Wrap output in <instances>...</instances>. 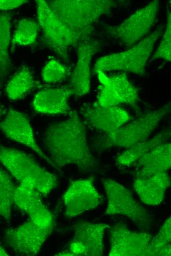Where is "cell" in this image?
<instances>
[{"label":"cell","mask_w":171,"mask_h":256,"mask_svg":"<svg viewBox=\"0 0 171 256\" xmlns=\"http://www.w3.org/2000/svg\"><path fill=\"white\" fill-rule=\"evenodd\" d=\"M111 226L105 223L83 222L76 226L69 251L59 256H101L104 252L105 231Z\"/></svg>","instance_id":"cell-12"},{"label":"cell","mask_w":171,"mask_h":256,"mask_svg":"<svg viewBox=\"0 0 171 256\" xmlns=\"http://www.w3.org/2000/svg\"><path fill=\"white\" fill-rule=\"evenodd\" d=\"M171 184L167 172L145 178H136L133 187L141 201L148 205L156 206L163 201Z\"/></svg>","instance_id":"cell-18"},{"label":"cell","mask_w":171,"mask_h":256,"mask_svg":"<svg viewBox=\"0 0 171 256\" xmlns=\"http://www.w3.org/2000/svg\"><path fill=\"white\" fill-rule=\"evenodd\" d=\"M93 179L77 180L72 182L63 196L64 215L72 218L96 208L102 197L94 186Z\"/></svg>","instance_id":"cell-13"},{"label":"cell","mask_w":171,"mask_h":256,"mask_svg":"<svg viewBox=\"0 0 171 256\" xmlns=\"http://www.w3.org/2000/svg\"><path fill=\"white\" fill-rule=\"evenodd\" d=\"M0 130L7 138L28 147L52 165L50 159L37 145L29 120L25 114L9 109L0 122Z\"/></svg>","instance_id":"cell-14"},{"label":"cell","mask_w":171,"mask_h":256,"mask_svg":"<svg viewBox=\"0 0 171 256\" xmlns=\"http://www.w3.org/2000/svg\"><path fill=\"white\" fill-rule=\"evenodd\" d=\"M162 59L168 62L171 61V15L170 9L167 10V23L164 33L157 50L150 59L151 62Z\"/></svg>","instance_id":"cell-27"},{"label":"cell","mask_w":171,"mask_h":256,"mask_svg":"<svg viewBox=\"0 0 171 256\" xmlns=\"http://www.w3.org/2000/svg\"><path fill=\"white\" fill-rule=\"evenodd\" d=\"M170 110L171 102H169L160 108L147 112L122 126L111 135L106 136L103 148H128L147 140Z\"/></svg>","instance_id":"cell-7"},{"label":"cell","mask_w":171,"mask_h":256,"mask_svg":"<svg viewBox=\"0 0 171 256\" xmlns=\"http://www.w3.org/2000/svg\"><path fill=\"white\" fill-rule=\"evenodd\" d=\"M101 83L94 104L101 107L118 106L126 104L136 107L139 100L138 89L132 85L124 73L107 76L95 72Z\"/></svg>","instance_id":"cell-10"},{"label":"cell","mask_w":171,"mask_h":256,"mask_svg":"<svg viewBox=\"0 0 171 256\" xmlns=\"http://www.w3.org/2000/svg\"><path fill=\"white\" fill-rule=\"evenodd\" d=\"M0 162L19 184L32 186L41 195L57 186V177L23 151L0 144Z\"/></svg>","instance_id":"cell-4"},{"label":"cell","mask_w":171,"mask_h":256,"mask_svg":"<svg viewBox=\"0 0 171 256\" xmlns=\"http://www.w3.org/2000/svg\"><path fill=\"white\" fill-rule=\"evenodd\" d=\"M163 32L164 28L160 26L129 49L98 59L93 71L122 70L142 75L154 45Z\"/></svg>","instance_id":"cell-5"},{"label":"cell","mask_w":171,"mask_h":256,"mask_svg":"<svg viewBox=\"0 0 171 256\" xmlns=\"http://www.w3.org/2000/svg\"><path fill=\"white\" fill-rule=\"evenodd\" d=\"M0 256H9L8 253L6 252V251L5 250V249L0 245Z\"/></svg>","instance_id":"cell-29"},{"label":"cell","mask_w":171,"mask_h":256,"mask_svg":"<svg viewBox=\"0 0 171 256\" xmlns=\"http://www.w3.org/2000/svg\"><path fill=\"white\" fill-rule=\"evenodd\" d=\"M47 2L62 22L85 39H89L94 23L110 14L119 3L111 0H55Z\"/></svg>","instance_id":"cell-3"},{"label":"cell","mask_w":171,"mask_h":256,"mask_svg":"<svg viewBox=\"0 0 171 256\" xmlns=\"http://www.w3.org/2000/svg\"><path fill=\"white\" fill-rule=\"evenodd\" d=\"M32 72L27 66L22 67L8 82L5 87V93L12 100H19L36 87Z\"/></svg>","instance_id":"cell-22"},{"label":"cell","mask_w":171,"mask_h":256,"mask_svg":"<svg viewBox=\"0 0 171 256\" xmlns=\"http://www.w3.org/2000/svg\"><path fill=\"white\" fill-rule=\"evenodd\" d=\"M66 120L51 124L43 135V145L52 166L73 165L87 171L97 165L89 147L85 122L75 111Z\"/></svg>","instance_id":"cell-2"},{"label":"cell","mask_w":171,"mask_h":256,"mask_svg":"<svg viewBox=\"0 0 171 256\" xmlns=\"http://www.w3.org/2000/svg\"><path fill=\"white\" fill-rule=\"evenodd\" d=\"M137 161L139 170L136 178H145L167 172L171 166V143L166 142L156 146Z\"/></svg>","instance_id":"cell-19"},{"label":"cell","mask_w":171,"mask_h":256,"mask_svg":"<svg viewBox=\"0 0 171 256\" xmlns=\"http://www.w3.org/2000/svg\"><path fill=\"white\" fill-rule=\"evenodd\" d=\"M40 28L38 22L34 20L27 18L20 20L13 34L11 50L16 46L34 44Z\"/></svg>","instance_id":"cell-24"},{"label":"cell","mask_w":171,"mask_h":256,"mask_svg":"<svg viewBox=\"0 0 171 256\" xmlns=\"http://www.w3.org/2000/svg\"><path fill=\"white\" fill-rule=\"evenodd\" d=\"M73 95L69 87L45 88L34 96L33 109L39 113L51 114H68L72 112L68 100Z\"/></svg>","instance_id":"cell-17"},{"label":"cell","mask_w":171,"mask_h":256,"mask_svg":"<svg viewBox=\"0 0 171 256\" xmlns=\"http://www.w3.org/2000/svg\"><path fill=\"white\" fill-rule=\"evenodd\" d=\"M37 20L44 42L64 62L69 61V50L86 40L62 22L50 8L47 1L36 0Z\"/></svg>","instance_id":"cell-6"},{"label":"cell","mask_w":171,"mask_h":256,"mask_svg":"<svg viewBox=\"0 0 171 256\" xmlns=\"http://www.w3.org/2000/svg\"><path fill=\"white\" fill-rule=\"evenodd\" d=\"M85 123L94 129L109 136L126 124L131 116L120 106L101 107L92 104L81 112Z\"/></svg>","instance_id":"cell-15"},{"label":"cell","mask_w":171,"mask_h":256,"mask_svg":"<svg viewBox=\"0 0 171 256\" xmlns=\"http://www.w3.org/2000/svg\"><path fill=\"white\" fill-rule=\"evenodd\" d=\"M111 228L110 256H149L153 236L130 230L122 222Z\"/></svg>","instance_id":"cell-11"},{"label":"cell","mask_w":171,"mask_h":256,"mask_svg":"<svg viewBox=\"0 0 171 256\" xmlns=\"http://www.w3.org/2000/svg\"><path fill=\"white\" fill-rule=\"evenodd\" d=\"M16 189L9 174L0 168V217L9 222Z\"/></svg>","instance_id":"cell-23"},{"label":"cell","mask_w":171,"mask_h":256,"mask_svg":"<svg viewBox=\"0 0 171 256\" xmlns=\"http://www.w3.org/2000/svg\"><path fill=\"white\" fill-rule=\"evenodd\" d=\"M171 135V128H165L152 137L127 148L116 157V163L123 166L132 165L156 146L167 142Z\"/></svg>","instance_id":"cell-20"},{"label":"cell","mask_w":171,"mask_h":256,"mask_svg":"<svg viewBox=\"0 0 171 256\" xmlns=\"http://www.w3.org/2000/svg\"><path fill=\"white\" fill-rule=\"evenodd\" d=\"M77 60L71 73L69 88L73 95L82 96L87 94L90 89V64L98 44L89 39L77 46Z\"/></svg>","instance_id":"cell-16"},{"label":"cell","mask_w":171,"mask_h":256,"mask_svg":"<svg viewBox=\"0 0 171 256\" xmlns=\"http://www.w3.org/2000/svg\"><path fill=\"white\" fill-rule=\"evenodd\" d=\"M41 196L30 185L19 184L16 187L14 203L28 218L23 224L8 229L4 239L18 254L28 256L36 254L53 230L54 215L43 204Z\"/></svg>","instance_id":"cell-1"},{"label":"cell","mask_w":171,"mask_h":256,"mask_svg":"<svg viewBox=\"0 0 171 256\" xmlns=\"http://www.w3.org/2000/svg\"><path fill=\"white\" fill-rule=\"evenodd\" d=\"M10 13H0V88L3 85L11 70L12 64L9 54L11 42V21Z\"/></svg>","instance_id":"cell-21"},{"label":"cell","mask_w":171,"mask_h":256,"mask_svg":"<svg viewBox=\"0 0 171 256\" xmlns=\"http://www.w3.org/2000/svg\"><path fill=\"white\" fill-rule=\"evenodd\" d=\"M69 69L58 61L52 59L44 65L41 71L43 81L48 84L63 81L68 75Z\"/></svg>","instance_id":"cell-26"},{"label":"cell","mask_w":171,"mask_h":256,"mask_svg":"<svg viewBox=\"0 0 171 256\" xmlns=\"http://www.w3.org/2000/svg\"><path fill=\"white\" fill-rule=\"evenodd\" d=\"M103 184L108 199L106 214L126 216L144 230L151 228V215L134 199L128 189L112 179H104Z\"/></svg>","instance_id":"cell-8"},{"label":"cell","mask_w":171,"mask_h":256,"mask_svg":"<svg viewBox=\"0 0 171 256\" xmlns=\"http://www.w3.org/2000/svg\"><path fill=\"white\" fill-rule=\"evenodd\" d=\"M171 218L165 222L157 233L153 236L149 246V256L171 255Z\"/></svg>","instance_id":"cell-25"},{"label":"cell","mask_w":171,"mask_h":256,"mask_svg":"<svg viewBox=\"0 0 171 256\" xmlns=\"http://www.w3.org/2000/svg\"><path fill=\"white\" fill-rule=\"evenodd\" d=\"M6 113L5 109H4L0 104V117Z\"/></svg>","instance_id":"cell-30"},{"label":"cell","mask_w":171,"mask_h":256,"mask_svg":"<svg viewBox=\"0 0 171 256\" xmlns=\"http://www.w3.org/2000/svg\"><path fill=\"white\" fill-rule=\"evenodd\" d=\"M159 5L157 0L150 2L120 24L107 27V33L126 46H133L150 31L158 15Z\"/></svg>","instance_id":"cell-9"},{"label":"cell","mask_w":171,"mask_h":256,"mask_svg":"<svg viewBox=\"0 0 171 256\" xmlns=\"http://www.w3.org/2000/svg\"><path fill=\"white\" fill-rule=\"evenodd\" d=\"M28 2L26 0H0V10L13 9Z\"/></svg>","instance_id":"cell-28"}]
</instances>
